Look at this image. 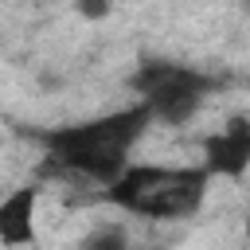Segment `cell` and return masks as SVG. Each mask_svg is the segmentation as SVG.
<instances>
[{"mask_svg": "<svg viewBox=\"0 0 250 250\" xmlns=\"http://www.w3.org/2000/svg\"><path fill=\"white\" fill-rule=\"evenodd\" d=\"M148 121H152V109L141 102L133 109H121V113H109V117H98V121H86V125L51 129L39 141L47 145V156H51L55 168L109 188L125 176V168H129L125 156H129L133 141L145 133Z\"/></svg>", "mask_w": 250, "mask_h": 250, "instance_id": "obj_1", "label": "cell"}, {"mask_svg": "<svg viewBox=\"0 0 250 250\" xmlns=\"http://www.w3.org/2000/svg\"><path fill=\"white\" fill-rule=\"evenodd\" d=\"M207 168H164V164H129L117 184L105 188L113 203L145 219H184L207 195Z\"/></svg>", "mask_w": 250, "mask_h": 250, "instance_id": "obj_2", "label": "cell"}, {"mask_svg": "<svg viewBox=\"0 0 250 250\" xmlns=\"http://www.w3.org/2000/svg\"><path fill=\"white\" fill-rule=\"evenodd\" d=\"M133 86L141 90V98L152 109V117L184 121L215 90V78H207V74H199L191 66H180V62H145L137 70Z\"/></svg>", "mask_w": 250, "mask_h": 250, "instance_id": "obj_3", "label": "cell"}, {"mask_svg": "<svg viewBox=\"0 0 250 250\" xmlns=\"http://www.w3.org/2000/svg\"><path fill=\"white\" fill-rule=\"evenodd\" d=\"M203 156H207V172L215 176H242L246 164H250V117H234L223 133L207 137L203 145Z\"/></svg>", "mask_w": 250, "mask_h": 250, "instance_id": "obj_4", "label": "cell"}, {"mask_svg": "<svg viewBox=\"0 0 250 250\" xmlns=\"http://www.w3.org/2000/svg\"><path fill=\"white\" fill-rule=\"evenodd\" d=\"M31 211H35V188H16L0 203V238H4V246H23V242L35 238Z\"/></svg>", "mask_w": 250, "mask_h": 250, "instance_id": "obj_5", "label": "cell"}, {"mask_svg": "<svg viewBox=\"0 0 250 250\" xmlns=\"http://www.w3.org/2000/svg\"><path fill=\"white\" fill-rule=\"evenodd\" d=\"M82 250H129V242H125V230L121 227H98L82 242Z\"/></svg>", "mask_w": 250, "mask_h": 250, "instance_id": "obj_6", "label": "cell"}, {"mask_svg": "<svg viewBox=\"0 0 250 250\" xmlns=\"http://www.w3.org/2000/svg\"><path fill=\"white\" fill-rule=\"evenodd\" d=\"M78 12H82V16H86V20H102V16H105V12H109V4H82V8H78Z\"/></svg>", "mask_w": 250, "mask_h": 250, "instance_id": "obj_7", "label": "cell"}, {"mask_svg": "<svg viewBox=\"0 0 250 250\" xmlns=\"http://www.w3.org/2000/svg\"><path fill=\"white\" fill-rule=\"evenodd\" d=\"M246 238H250V219H246Z\"/></svg>", "mask_w": 250, "mask_h": 250, "instance_id": "obj_8", "label": "cell"}]
</instances>
